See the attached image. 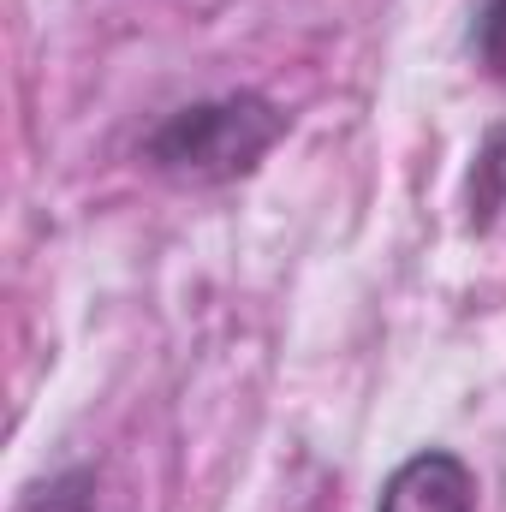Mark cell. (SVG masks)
I'll list each match as a JSON object with an SVG mask.
<instances>
[{
	"label": "cell",
	"mask_w": 506,
	"mask_h": 512,
	"mask_svg": "<svg viewBox=\"0 0 506 512\" xmlns=\"http://www.w3.org/2000/svg\"><path fill=\"white\" fill-rule=\"evenodd\" d=\"M376 512H477V471L447 447H423L393 465Z\"/></svg>",
	"instance_id": "obj_2"
},
{
	"label": "cell",
	"mask_w": 506,
	"mask_h": 512,
	"mask_svg": "<svg viewBox=\"0 0 506 512\" xmlns=\"http://www.w3.org/2000/svg\"><path fill=\"white\" fill-rule=\"evenodd\" d=\"M18 512H96V471H90V465H66V471L42 477V483L24 495Z\"/></svg>",
	"instance_id": "obj_3"
},
{
	"label": "cell",
	"mask_w": 506,
	"mask_h": 512,
	"mask_svg": "<svg viewBox=\"0 0 506 512\" xmlns=\"http://www.w3.org/2000/svg\"><path fill=\"white\" fill-rule=\"evenodd\" d=\"M286 126V108L268 102L262 90H227L173 108L143 137V161L173 185H233L268 161Z\"/></svg>",
	"instance_id": "obj_1"
},
{
	"label": "cell",
	"mask_w": 506,
	"mask_h": 512,
	"mask_svg": "<svg viewBox=\"0 0 506 512\" xmlns=\"http://www.w3.org/2000/svg\"><path fill=\"white\" fill-rule=\"evenodd\" d=\"M477 173L489 179V191L471 203V221H477V227H489V215L501 209V185H506V126L489 131V143H483V155H477Z\"/></svg>",
	"instance_id": "obj_5"
},
{
	"label": "cell",
	"mask_w": 506,
	"mask_h": 512,
	"mask_svg": "<svg viewBox=\"0 0 506 512\" xmlns=\"http://www.w3.org/2000/svg\"><path fill=\"white\" fill-rule=\"evenodd\" d=\"M471 60L483 72L506 78V0H477V18H471Z\"/></svg>",
	"instance_id": "obj_4"
}]
</instances>
